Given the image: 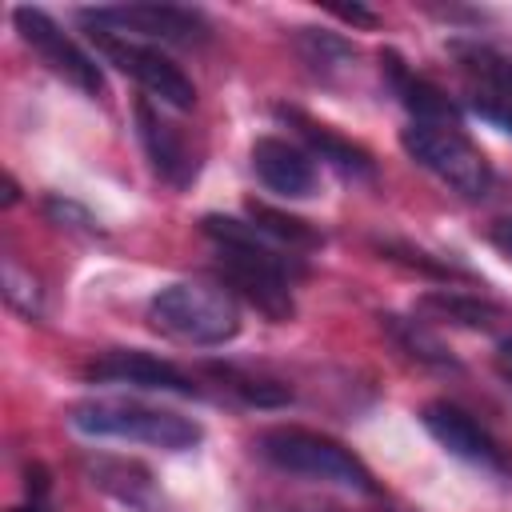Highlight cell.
Instances as JSON below:
<instances>
[{
  "mask_svg": "<svg viewBox=\"0 0 512 512\" xmlns=\"http://www.w3.org/2000/svg\"><path fill=\"white\" fill-rule=\"evenodd\" d=\"M420 420H424L428 436H432L440 448H448L456 460H468V464H476V468H484V472H496V476H508V472H512L508 452L496 444V436H492L472 412H464L460 404H452V400H432V404H424Z\"/></svg>",
  "mask_w": 512,
  "mask_h": 512,
  "instance_id": "30bf717a",
  "label": "cell"
},
{
  "mask_svg": "<svg viewBox=\"0 0 512 512\" xmlns=\"http://www.w3.org/2000/svg\"><path fill=\"white\" fill-rule=\"evenodd\" d=\"M88 40L96 44V52L116 64L120 72H128L148 96H156L160 104L176 108V112H188L196 104V84L184 76L180 64H172L156 44H144V40H132V36H120V32H108V28H88Z\"/></svg>",
  "mask_w": 512,
  "mask_h": 512,
  "instance_id": "8992f818",
  "label": "cell"
},
{
  "mask_svg": "<svg viewBox=\"0 0 512 512\" xmlns=\"http://www.w3.org/2000/svg\"><path fill=\"white\" fill-rule=\"evenodd\" d=\"M420 312H428L432 320H448V324H460V328H492L504 308L484 300V296H472V292H460V288H432L420 296Z\"/></svg>",
  "mask_w": 512,
  "mask_h": 512,
  "instance_id": "2e32d148",
  "label": "cell"
},
{
  "mask_svg": "<svg viewBox=\"0 0 512 512\" xmlns=\"http://www.w3.org/2000/svg\"><path fill=\"white\" fill-rule=\"evenodd\" d=\"M304 36H300V52H304V60L316 68V72H328V68H344L348 60H352V48L340 40V36H332V32H324V28H300Z\"/></svg>",
  "mask_w": 512,
  "mask_h": 512,
  "instance_id": "d6986e66",
  "label": "cell"
},
{
  "mask_svg": "<svg viewBox=\"0 0 512 512\" xmlns=\"http://www.w3.org/2000/svg\"><path fill=\"white\" fill-rule=\"evenodd\" d=\"M12 512H44V504H40V500H32L28 508H12Z\"/></svg>",
  "mask_w": 512,
  "mask_h": 512,
  "instance_id": "cb8c5ba5",
  "label": "cell"
},
{
  "mask_svg": "<svg viewBox=\"0 0 512 512\" xmlns=\"http://www.w3.org/2000/svg\"><path fill=\"white\" fill-rule=\"evenodd\" d=\"M136 128H140V144H144L156 176L168 180L172 188L192 184V176H196V152H192L188 136L172 120H164L160 108H152L148 100L136 104Z\"/></svg>",
  "mask_w": 512,
  "mask_h": 512,
  "instance_id": "4fadbf2b",
  "label": "cell"
},
{
  "mask_svg": "<svg viewBox=\"0 0 512 512\" xmlns=\"http://www.w3.org/2000/svg\"><path fill=\"white\" fill-rule=\"evenodd\" d=\"M400 148L408 160H416L424 172H432L452 192L480 200L492 192V164L480 152V144L460 124H436V120H408L400 132Z\"/></svg>",
  "mask_w": 512,
  "mask_h": 512,
  "instance_id": "5b68a950",
  "label": "cell"
},
{
  "mask_svg": "<svg viewBox=\"0 0 512 512\" xmlns=\"http://www.w3.org/2000/svg\"><path fill=\"white\" fill-rule=\"evenodd\" d=\"M84 28H108L144 44H204L208 40V20L196 8L180 4H112V8H84L80 12Z\"/></svg>",
  "mask_w": 512,
  "mask_h": 512,
  "instance_id": "52a82bcc",
  "label": "cell"
},
{
  "mask_svg": "<svg viewBox=\"0 0 512 512\" xmlns=\"http://www.w3.org/2000/svg\"><path fill=\"white\" fill-rule=\"evenodd\" d=\"M12 20H16L20 40L40 56V64H48V72H56L60 80H68L84 96H100L104 92L100 64L68 32H60V24L48 12H40V8H16Z\"/></svg>",
  "mask_w": 512,
  "mask_h": 512,
  "instance_id": "9c48e42d",
  "label": "cell"
},
{
  "mask_svg": "<svg viewBox=\"0 0 512 512\" xmlns=\"http://www.w3.org/2000/svg\"><path fill=\"white\" fill-rule=\"evenodd\" d=\"M448 52L460 68L468 108L512 136V56L480 40H452Z\"/></svg>",
  "mask_w": 512,
  "mask_h": 512,
  "instance_id": "ba28073f",
  "label": "cell"
},
{
  "mask_svg": "<svg viewBox=\"0 0 512 512\" xmlns=\"http://www.w3.org/2000/svg\"><path fill=\"white\" fill-rule=\"evenodd\" d=\"M336 16H340V20H352V24H372V20H376L368 8H336Z\"/></svg>",
  "mask_w": 512,
  "mask_h": 512,
  "instance_id": "603a6c76",
  "label": "cell"
},
{
  "mask_svg": "<svg viewBox=\"0 0 512 512\" xmlns=\"http://www.w3.org/2000/svg\"><path fill=\"white\" fill-rule=\"evenodd\" d=\"M380 72L392 88V96L408 108L412 120H436V124H460L456 104L420 72H412L396 52H380Z\"/></svg>",
  "mask_w": 512,
  "mask_h": 512,
  "instance_id": "5bb4252c",
  "label": "cell"
},
{
  "mask_svg": "<svg viewBox=\"0 0 512 512\" xmlns=\"http://www.w3.org/2000/svg\"><path fill=\"white\" fill-rule=\"evenodd\" d=\"M488 240H492V248H496L504 260H512V216L492 220V224H488Z\"/></svg>",
  "mask_w": 512,
  "mask_h": 512,
  "instance_id": "7402d4cb",
  "label": "cell"
},
{
  "mask_svg": "<svg viewBox=\"0 0 512 512\" xmlns=\"http://www.w3.org/2000/svg\"><path fill=\"white\" fill-rule=\"evenodd\" d=\"M204 236L216 248L220 260V288L248 300L260 316L284 324L296 312L292 284L308 272L304 260L276 240H268L260 228L236 216H204Z\"/></svg>",
  "mask_w": 512,
  "mask_h": 512,
  "instance_id": "6da1fadb",
  "label": "cell"
},
{
  "mask_svg": "<svg viewBox=\"0 0 512 512\" xmlns=\"http://www.w3.org/2000/svg\"><path fill=\"white\" fill-rule=\"evenodd\" d=\"M84 380L92 384H116V388H144V392H172V396H196V380L180 372L172 360H160L140 348H112L96 356L84 368Z\"/></svg>",
  "mask_w": 512,
  "mask_h": 512,
  "instance_id": "8fae6325",
  "label": "cell"
},
{
  "mask_svg": "<svg viewBox=\"0 0 512 512\" xmlns=\"http://www.w3.org/2000/svg\"><path fill=\"white\" fill-rule=\"evenodd\" d=\"M276 116L296 128V136L308 144V156H320L324 164H332L344 176H372V156L364 148H356L352 140L336 136L328 124H316L312 116H304L296 108H276Z\"/></svg>",
  "mask_w": 512,
  "mask_h": 512,
  "instance_id": "9a60e30c",
  "label": "cell"
},
{
  "mask_svg": "<svg viewBox=\"0 0 512 512\" xmlns=\"http://www.w3.org/2000/svg\"><path fill=\"white\" fill-rule=\"evenodd\" d=\"M256 452H260V460H268L272 468H280L288 476H304L312 484H328V488L356 492V496H376V480L364 468V460L352 456L340 440L320 436L312 428L276 424L256 436Z\"/></svg>",
  "mask_w": 512,
  "mask_h": 512,
  "instance_id": "7a4b0ae2",
  "label": "cell"
},
{
  "mask_svg": "<svg viewBox=\"0 0 512 512\" xmlns=\"http://www.w3.org/2000/svg\"><path fill=\"white\" fill-rule=\"evenodd\" d=\"M4 296H8V304H12V308H20V312H28V316H36V312H40L36 280H32V276H24L12 260L4 264Z\"/></svg>",
  "mask_w": 512,
  "mask_h": 512,
  "instance_id": "44dd1931",
  "label": "cell"
},
{
  "mask_svg": "<svg viewBox=\"0 0 512 512\" xmlns=\"http://www.w3.org/2000/svg\"><path fill=\"white\" fill-rule=\"evenodd\" d=\"M504 380H508V384H512V372H504Z\"/></svg>",
  "mask_w": 512,
  "mask_h": 512,
  "instance_id": "d4e9b609",
  "label": "cell"
},
{
  "mask_svg": "<svg viewBox=\"0 0 512 512\" xmlns=\"http://www.w3.org/2000/svg\"><path fill=\"white\" fill-rule=\"evenodd\" d=\"M252 172L260 176V184L284 200H304L316 192V164L308 156V148L280 140V136H260L252 144Z\"/></svg>",
  "mask_w": 512,
  "mask_h": 512,
  "instance_id": "7c38bea8",
  "label": "cell"
},
{
  "mask_svg": "<svg viewBox=\"0 0 512 512\" xmlns=\"http://www.w3.org/2000/svg\"><path fill=\"white\" fill-rule=\"evenodd\" d=\"M248 224L260 228L268 240H276L280 248H288V252H296V256L308 252V248H320V232H316L308 220L288 216V212H280V208H268V204L248 200Z\"/></svg>",
  "mask_w": 512,
  "mask_h": 512,
  "instance_id": "e0dca14e",
  "label": "cell"
},
{
  "mask_svg": "<svg viewBox=\"0 0 512 512\" xmlns=\"http://www.w3.org/2000/svg\"><path fill=\"white\" fill-rule=\"evenodd\" d=\"M220 380H224L232 392H240L248 404H256V408H272V404H288V400H292V392H288L284 384L264 380V376H240V372L224 368Z\"/></svg>",
  "mask_w": 512,
  "mask_h": 512,
  "instance_id": "ffe728a7",
  "label": "cell"
},
{
  "mask_svg": "<svg viewBox=\"0 0 512 512\" xmlns=\"http://www.w3.org/2000/svg\"><path fill=\"white\" fill-rule=\"evenodd\" d=\"M148 320L156 332L196 348L228 344L240 332L236 296L220 284H200V280H180L160 288L148 300Z\"/></svg>",
  "mask_w": 512,
  "mask_h": 512,
  "instance_id": "277c9868",
  "label": "cell"
},
{
  "mask_svg": "<svg viewBox=\"0 0 512 512\" xmlns=\"http://www.w3.org/2000/svg\"><path fill=\"white\" fill-rule=\"evenodd\" d=\"M384 320V328L392 332V340L412 356V360H420V364H428V368H456V356L444 348V340L440 336H432L420 320H408V316H380Z\"/></svg>",
  "mask_w": 512,
  "mask_h": 512,
  "instance_id": "ac0fdd59",
  "label": "cell"
},
{
  "mask_svg": "<svg viewBox=\"0 0 512 512\" xmlns=\"http://www.w3.org/2000/svg\"><path fill=\"white\" fill-rule=\"evenodd\" d=\"M68 424L92 440L148 444L160 452H188L204 440V428L192 416H180L172 408L136 404V400H84L68 412Z\"/></svg>",
  "mask_w": 512,
  "mask_h": 512,
  "instance_id": "3957f363",
  "label": "cell"
}]
</instances>
